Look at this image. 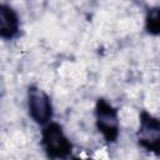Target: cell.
I'll return each instance as SVG.
<instances>
[{"label": "cell", "instance_id": "1", "mask_svg": "<svg viewBox=\"0 0 160 160\" xmlns=\"http://www.w3.org/2000/svg\"><path fill=\"white\" fill-rule=\"evenodd\" d=\"M41 146L50 159H66L71 155L72 144L59 122L50 121L42 126Z\"/></svg>", "mask_w": 160, "mask_h": 160}, {"label": "cell", "instance_id": "2", "mask_svg": "<svg viewBox=\"0 0 160 160\" xmlns=\"http://www.w3.org/2000/svg\"><path fill=\"white\" fill-rule=\"evenodd\" d=\"M95 125L102 139L109 142H116L120 134V120L116 108L104 98H99L95 104Z\"/></svg>", "mask_w": 160, "mask_h": 160}, {"label": "cell", "instance_id": "3", "mask_svg": "<svg viewBox=\"0 0 160 160\" xmlns=\"http://www.w3.org/2000/svg\"><path fill=\"white\" fill-rule=\"evenodd\" d=\"M136 140L144 150L160 155V119L142 110L139 115Z\"/></svg>", "mask_w": 160, "mask_h": 160}, {"label": "cell", "instance_id": "4", "mask_svg": "<svg viewBox=\"0 0 160 160\" xmlns=\"http://www.w3.org/2000/svg\"><path fill=\"white\" fill-rule=\"evenodd\" d=\"M28 110L30 118L38 125H46L51 121L54 109L50 96L38 85H30L28 89Z\"/></svg>", "mask_w": 160, "mask_h": 160}, {"label": "cell", "instance_id": "5", "mask_svg": "<svg viewBox=\"0 0 160 160\" xmlns=\"http://www.w3.org/2000/svg\"><path fill=\"white\" fill-rule=\"evenodd\" d=\"M20 19L18 12L8 4L0 5V36L5 41H10L19 35Z\"/></svg>", "mask_w": 160, "mask_h": 160}, {"label": "cell", "instance_id": "6", "mask_svg": "<svg viewBox=\"0 0 160 160\" xmlns=\"http://www.w3.org/2000/svg\"><path fill=\"white\" fill-rule=\"evenodd\" d=\"M145 30L152 36H160V6H151L146 10Z\"/></svg>", "mask_w": 160, "mask_h": 160}]
</instances>
